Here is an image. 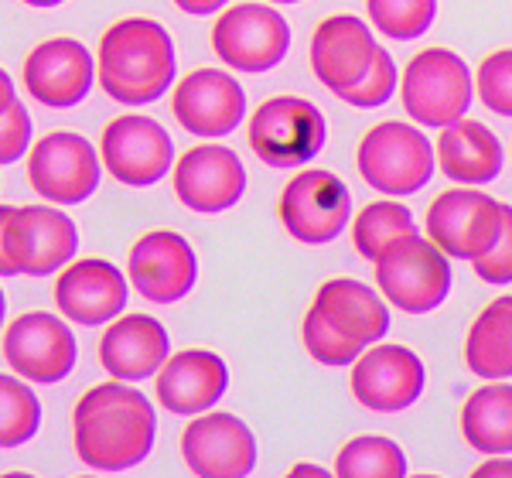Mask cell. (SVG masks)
<instances>
[{
  "label": "cell",
  "mask_w": 512,
  "mask_h": 478,
  "mask_svg": "<svg viewBox=\"0 0 512 478\" xmlns=\"http://www.w3.org/2000/svg\"><path fill=\"white\" fill-rule=\"evenodd\" d=\"M178 76V55L168 28L151 18H123L103 31L96 79L110 100L147 106L161 100Z\"/></svg>",
  "instance_id": "obj_2"
},
{
  "label": "cell",
  "mask_w": 512,
  "mask_h": 478,
  "mask_svg": "<svg viewBox=\"0 0 512 478\" xmlns=\"http://www.w3.org/2000/svg\"><path fill=\"white\" fill-rule=\"evenodd\" d=\"M475 93L492 113L512 120V48H499L478 62Z\"/></svg>",
  "instance_id": "obj_34"
},
{
  "label": "cell",
  "mask_w": 512,
  "mask_h": 478,
  "mask_svg": "<svg viewBox=\"0 0 512 478\" xmlns=\"http://www.w3.org/2000/svg\"><path fill=\"white\" fill-rule=\"evenodd\" d=\"M31 117L21 100H11L0 110V164H14L31 151Z\"/></svg>",
  "instance_id": "obj_37"
},
{
  "label": "cell",
  "mask_w": 512,
  "mask_h": 478,
  "mask_svg": "<svg viewBox=\"0 0 512 478\" xmlns=\"http://www.w3.org/2000/svg\"><path fill=\"white\" fill-rule=\"evenodd\" d=\"M24 253H28V277H52L65 263L76 260L79 233L59 205H24Z\"/></svg>",
  "instance_id": "obj_25"
},
{
  "label": "cell",
  "mask_w": 512,
  "mask_h": 478,
  "mask_svg": "<svg viewBox=\"0 0 512 478\" xmlns=\"http://www.w3.org/2000/svg\"><path fill=\"white\" fill-rule=\"evenodd\" d=\"M270 4H301V0H270Z\"/></svg>",
  "instance_id": "obj_44"
},
{
  "label": "cell",
  "mask_w": 512,
  "mask_h": 478,
  "mask_svg": "<svg viewBox=\"0 0 512 478\" xmlns=\"http://www.w3.org/2000/svg\"><path fill=\"white\" fill-rule=\"evenodd\" d=\"M171 113L188 134L216 140L246 120V93L229 72L195 69L171 93Z\"/></svg>",
  "instance_id": "obj_18"
},
{
  "label": "cell",
  "mask_w": 512,
  "mask_h": 478,
  "mask_svg": "<svg viewBox=\"0 0 512 478\" xmlns=\"http://www.w3.org/2000/svg\"><path fill=\"white\" fill-rule=\"evenodd\" d=\"M311 304H318L345 335H352L366 349L386 339V332H390V301L355 277L325 280Z\"/></svg>",
  "instance_id": "obj_24"
},
{
  "label": "cell",
  "mask_w": 512,
  "mask_h": 478,
  "mask_svg": "<svg viewBox=\"0 0 512 478\" xmlns=\"http://www.w3.org/2000/svg\"><path fill=\"white\" fill-rule=\"evenodd\" d=\"M277 216L284 229L304 246L335 243L352 222V192L325 168H304L280 192Z\"/></svg>",
  "instance_id": "obj_8"
},
{
  "label": "cell",
  "mask_w": 512,
  "mask_h": 478,
  "mask_svg": "<svg viewBox=\"0 0 512 478\" xmlns=\"http://www.w3.org/2000/svg\"><path fill=\"white\" fill-rule=\"evenodd\" d=\"M352 397L373 414H400L414 407L427 386L424 359L407 345L376 342L352 362Z\"/></svg>",
  "instance_id": "obj_12"
},
{
  "label": "cell",
  "mask_w": 512,
  "mask_h": 478,
  "mask_svg": "<svg viewBox=\"0 0 512 478\" xmlns=\"http://www.w3.org/2000/svg\"><path fill=\"white\" fill-rule=\"evenodd\" d=\"M41 403L24 376L0 373V448H21L38 434Z\"/></svg>",
  "instance_id": "obj_30"
},
{
  "label": "cell",
  "mask_w": 512,
  "mask_h": 478,
  "mask_svg": "<svg viewBox=\"0 0 512 478\" xmlns=\"http://www.w3.org/2000/svg\"><path fill=\"white\" fill-rule=\"evenodd\" d=\"M414 233H417L414 212L393 199L369 202L366 209H359L352 216V243H355V250H359V257H366V260L383 257L393 243H400V239H407Z\"/></svg>",
  "instance_id": "obj_28"
},
{
  "label": "cell",
  "mask_w": 512,
  "mask_h": 478,
  "mask_svg": "<svg viewBox=\"0 0 512 478\" xmlns=\"http://www.w3.org/2000/svg\"><path fill=\"white\" fill-rule=\"evenodd\" d=\"M127 277L144 301L175 304L198 284L195 246L175 229H151L130 246Z\"/></svg>",
  "instance_id": "obj_14"
},
{
  "label": "cell",
  "mask_w": 512,
  "mask_h": 478,
  "mask_svg": "<svg viewBox=\"0 0 512 478\" xmlns=\"http://www.w3.org/2000/svg\"><path fill=\"white\" fill-rule=\"evenodd\" d=\"M158 438L154 403L123 379L86 390L72 410V444L93 472H130L144 465Z\"/></svg>",
  "instance_id": "obj_1"
},
{
  "label": "cell",
  "mask_w": 512,
  "mask_h": 478,
  "mask_svg": "<svg viewBox=\"0 0 512 478\" xmlns=\"http://www.w3.org/2000/svg\"><path fill=\"white\" fill-rule=\"evenodd\" d=\"M396 89H400V72H396V65H393V55L386 52V48H379L373 65L362 72V79L345 89L338 100L359 106V110H376V106L393 100Z\"/></svg>",
  "instance_id": "obj_33"
},
{
  "label": "cell",
  "mask_w": 512,
  "mask_h": 478,
  "mask_svg": "<svg viewBox=\"0 0 512 478\" xmlns=\"http://www.w3.org/2000/svg\"><path fill=\"white\" fill-rule=\"evenodd\" d=\"M229 0H175L178 11L185 14H195V18H205V14H219Z\"/></svg>",
  "instance_id": "obj_39"
},
{
  "label": "cell",
  "mask_w": 512,
  "mask_h": 478,
  "mask_svg": "<svg viewBox=\"0 0 512 478\" xmlns=\"http://www.w3.org/2000/svg\"><path fill=\"white\" fill-rule=\"evenodd\" d=\"M175 195L185 209L202 216H219L246 195V168L233 147L222 144H198L188 147L171 168Z\"/></svg>",
  "instance_id": "obj_15"
},
{
  "label": "cell",
  "mask_w": 512,
  "mask_h": 478,
  "mask_svg": "<svg viewBox=\"0 0 512 478\" xmlns=\"http://www.w3.org/2000/svg\"><path fill=\"white\" fill-rule=\"evenodd\" d=\"M506 202L478 192V185L448 188L427 205V239L441 246L451 260L472 263L492 250L502 229Z\"/></svg>",
  "instance_id": "obj_10"
},
{
  "label": "cell",
  "mask_w": 512,
  "mask_h": 478,
  "mask_svg": "<svg viewBox=\"0 0 512 478\" xmlns=\"http://www.w3.org/2000/svg\"><path fill=\"white\" fill-rule=\"evenodd\" d=\"M376 287L403 315H431L451 294V257L420 233L393 243L373 260Z\"/></svg>",
  "instance_id": "obj_4"
},
{
  "label": "cell",
  "mask_w": 512,
  "mask_h": 478,
  "mask_svg": "<svg viewBox=\"0 0 512 478\" xmlns=\"http://www.w3.org/2000/svg\"><path fill=\"white\" fill-rule=\"evenodd\" d=\"M21 82L31 93V100L52 110L79 106L93 93L96 59L76 38H48L28 52L21 65Z\"/></svg>",
  "instance_id": "obj_16"
},
{
  "label": "cell",
  "mask_w": 512,
  "mask_h": 478,
  "mask_svg": "<svg viewBox=\"0 0 512 478\" xmlns=\"http://www.w3.org/2000/svg\"><path fill=\"white\" fill-rule=\"evenodd\" d=\"M21 4H28V7H41V11H45V7H59V4H65V0H21Z\"/></svg>",
  "instance_id": "obj_42"
},
{
  "label": "cell",
  "mask_w": 512,
  "mask_h": 478,
  "mask_svg": "<svg viewBox=\"0 0 512 478\" xmlns=\"http://www.w3.org/2000/svg\"><path fill=\"white\" fill-rule=\"evenodd\" d=\"M212 52L236 72H270L291 52V24L270 4L222 7L212 24Z\"/></svg>",
  "instance_id": "obj_7"
},
{
  "label": "cell",
  "mask_w": 512,
  "mask_h": 478,
  "mask_svg": "<svg viewBox=\"0 0 512 478\" xmlns=\"http://www.w3.org/2000/svg\"><path fill=\"white\" fill-rule=\"evenodd\" d=\"M379 48L383 45H379L373 28L362 18H355V14H332L311 35V72H315V79L328 93L342 96L373 65Z\"/></svg>",
  "instance_id": "obj_20"
},
{
  "label": "cell",
  "mask_w": 512,
  "mask_h": 478,
  "mask_svg": "<svg viewBox=\"0 0 512 478\" xmlns=\"http://www.w3.org/2000/svg\"><path fill=\"white\" fill-rule=\"evenodd\" d=\"M229 390V366L219 352L185 349L168 356L154 376V397L168 414L198 417L212 410Z\"/></svg>",
  "instance_id": "obj_21"
},
{
  "label": "cell",
  "mask_w": 512,
  "mask_h": 478,
  "mask_svg": "<svg viewBox=\"0 0 512 478\" xmlns=\"http://www.w3.org/2000/svg\"><path fill=\"white\" fill-rule=\"evenodd\" d=\"M246 123H250L246 127L250 151L267 168H280V171L311 164L328 140L325 113L311 100H301V96L263 100Z\"/></svg>",
  "instance_id": "obj_6"
},
{
  "label": "cell",
  "mask_w": 512,
  "mask_h": 478,
  "mask_svg": "<svg viewBox=\"0 0 512 478\" xmlns=\"http://www.w3.org/2000/svg\"><path fill=\"white\" fill-rule=\"evenodd\" d=\"M472 267L482 284H492V287L512 284V205H506V212H502V229H499V236H495L492 250L472 260Z\"/></svg>",
  "instance_id": "obj_35"
},
{
  "label": "cell",
  "mask_w": 512,
  "mask_h": 478,
  "mask_svg": "<svg viewBox=\"0 0 512 478\" xmlns=\"http://www.w3.org/2000/svg\"><path fill=\"white\" fill-rule=\"evenodd\" d=\"M4 359L7 366L28 383L52 386L62 383L76 369L79 345L72 328L59 315L48 311H28L18 315L4 332Z\"/></svg>",
  "instance_id": "obj_13"
},
{
  "label": "cell",
  "mask_w": 512,
  "mask_h": 478,
  "mask_svg": "<svg viewBox=\"0 0 512 478\" xmlns=\"http://www.w3.org/2000/svg\"><path fill=\"white\" fill-rule=\"evenodd\" d=\"M366 14L379 35L414 41L427 35L437 18V0H366Z\"/></svg>",
  "instance_id": "obj_32"
},
{
  "label": "cell",
  "mask_w": 512,
  "mask_h": 478,
  "mask_svg": "<svg viewBox=\"0 0 512 478\" xmlns=\"http://www.w3.org/2000/svg\"><path fill=\"white\" fill-rule=\"evenodd\" d=\"M301 342L311 359L321 362V366H332V369L352 366V362L366 352V345L355 342L352 335H345L342 328L318 308V304H311L308 315L301 321Z\"/></svg>",
  "instance_id": "obj_31"
},
{
  "label": "cell",
  "mask_w": 512,
  "mask_h": 478,
  "mask_svg": "<svg viewBox=\"0 0 512 478\" xmlns=\"http://www.w3.org/2000/svg\"><path fill=\"white\" fill-rule=\"evenodd\" d=\"M355 168H359L362 181L376 188L379 195L407 199L434 178L437 151L424 137L420 123L414 127L407 120H383L362 134L359 151H355Z\"/></svg>",
  "instance_id": "obj_3"
},
{
  "label": "cell",
  "mask_w": 512,
  "mask_h": 478,
  "mask_svg": "<svg viewBox=\"0 0 512 478\" xmlns=\"http://www.w3.org/2000/svg\"><path fill=\"white\" fill-rule=\"evenodd\" d=\"M171 356V335L151 315H120L99 339V362L113 379L140 383L158 376V369Z\"/></svg>",
  "instance_id": "obj_22"
},
{
  "label": "cell",
  "mask_w": 512,
  "mask_h": 478,
  "mask_svg": "<svg viewBox=\"0 0 512 478\" xmlns=\"http://www.w3.org/2000/svg\"><path fill=\"white\" fill-rule=\"evenodd\" d=\"M103 158L82 134L55 130L28 151V185L41 202L79 205L99 188Z\"/></svg>",
  "instance_id": "obj_9"
},
{
  "label": "cell",
  "mask_w": 512,
  "mask_h": 478,
  "mask_svg": "<svg viewBox=\"0 0 512 478\" xmlns=\"http://www.w3.org/2000/svg\"><path fill=\"white\" fill-rule=\"evenodd\" d=\"M11 100H18V93H14V79L7 76L4 69H0V110H4Z\"/></svg>",
  "instance_id": "obj_40"
},
{
  "label": "cell",
  "mask_w": 512,
  "mask_h": 478,
  "mask_svg": "<svg viewBox=\"0 0 512 478\" xmlns=\"http://www.w3.org/2000/svg\"><path fill=\"white\" fill-rule=\"evenodd\" d=\"M4 318H7V298H4V287H0V328H4Z\"/></svg>",
  "instance_id": "obj_43"
},
{
  "label": "cell",
  "mask_w": 512,
  "mask_h": 478,
  "mask_svg": "<svg viewBox=\"0 0 512 478\" xmlns=\"http://www.w3.org/2000/svg\"><path fill=\"white\" fill-rule=\"evenodd\" d=\"M99 158L120 185L151 188L175 168V140L158 120L127 113L106 123L99 137Z\"/></svg>",
  "instance_id": "obj_11"
},
{
  "label": "cell",
  "mask_w": 512,
  "mask_h": 478,
  "mask_svg": "<svg viewBox=\"0 0 512 478\" xmlns=\"http://www.w3.org/2000/svg\"><path fill=\"white\" fill-rule=\"evenodd\" d=\"M28 274L24 253V219L18 205H0V277Z\"/></svg>",
  "instance_id": "obj_36"
},
{
  "label": "cell",
  "mask_w": 512,
  "mask_h": 478,
  "mask_svg": "<svg viewBox=\"0 0 512 478\" xmlns=\"http://www.w3.org/2000/svg\"><path fill=\"white\" fill-rule=\"evenodd\" d=\"M461 438L478 455H512V383L489 379L461 403Z\"/></svg>",
  "instance_id": "obj_26"
},
{
  "label": "cell",
  "mask_w": 512,
  "mask_h": 478,
  "mask_svg": "<svg viewBox=\"0 0 512 478\" xmlns=\"http://www.w3.org/2000/svg\"><path fill=\"white\" fill-rule=\"evenodd\" d=\"M130 298V277H123L120 267L99 257H82L62 267L55 280V304L69 321L86 328L110 325L120 318Z\"/></svg>",
  "instance_id": "obj_19"
},
{
  "label": "cell",
  "mask_w": 512,
  "mask_h": 478,
  "mask_svg": "<svg viewBox=\"0 0 512 478\" xmlns=\"http://www.w3.org/2000/svg\"><path fill=\"white\" fill-rule=\"evenodd\" d=\"M465 366L482 379H512V294L478 311L465 339Z\"/></svg>",
  "instance_id": "obj_27"
},
{
  "label": "cell",
  "mask_w": 512,
  "mask_h": 478,
  "mask_svg": "<svg viewBox=\"0 0 512 478\" xmlns=\"http://www.w3.org/2000/svg\"><path fill=\"white\" fill-rule=\"evenodd\" d=\"M437 168L458 185H489L506 168L502 140L482 120H454L437 134Z\"/></svg>",
  "instance_id": "obj_23"
},
{
  "label": "cell",
  "mask_w": 512,
  "mask_h": 478,
  "mask_svg": "<svg viewBox=\"0 0 512 478\" xmlns=\"http://www.w3.org/2000/svg\"><path fill=\"white\" fill-rule=\"evenodd\" d=\"M335 475L342 478H403L407 455L393 438L383 434H359L345 441L335 458Z\"/></svg>",
  "instance_id": "obj_29"
},
{
  "label": "cell",
  "mask_w": 512,
  "mask_h": 478,
  "mask_svg": "<svg viewBox=\"0 0 512 478\" xmlns=\"http://www.w3.org/2000/svg\"><path fill=\"white\" fill-rule=\"evenodd\" d=\"M256 438L246 420L205 410L181 431V458L188 472L205 478H243L256 468Z\"/></svg>",
  "instance_id": "obj_17"
},
{
  "label": "cell",
  "mask_w": 512,
  "mask_h": 478,
  "mask_svg": "<svg viewBox=\"0 0 512 478\" xmlns=\"http://www.w3.org/2000/svg\"><path fill=\"white\" fill-rule=\"evenodd\" d=\"M472 475H478V478H502V475L512 478V458L509 455H489Z\"/></svg>",
  "instance_id": "obj_38"
},
{
  "label": "cell",
  "mask_w": 512,
  "mask_h": 478,
  "mask_svg": "<svg viewBox=\"0 0 512 478\" xmlns=\"http://www.w3.org/2000/svg\"><path fill=\"white\" fill-rule=\"evenodd\" d=\"M291 475H294V478H301V475H311V478H325L328 472H325V468H321V465H294V468H291Z\"/></svg>",
  "instance_id": "obj_41"
},
{
  "label": "cell",
  "mask_w": 512,
  "mask_h": 478,
  "mask_svg": "<svg viewBox=\"0 0 512 478\" xmlns=\"http://www.w3.org/2000/svg\"><path fill=\"white\" fill-rule=\"evenodd\" d=\"M400 100L410 120L441 130L468 117V106L475 100V76L468 62L451 48H424L403 69Z\"/></svg>",
  "instance_id": "obj_5"
}]
</instances>
